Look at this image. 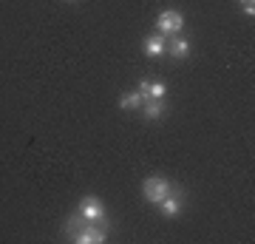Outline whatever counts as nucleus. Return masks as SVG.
<instances>
[{
	"instance_id": "1",
	"label": "nucleus",
	"mask_w": 255,
	"mask_h": 244,
	"mask_svg": "<svg viewBox=\"0 0 255 244\" xmlns=\"http://www.w3.org/2000/svg\"><path fill=\"white\" fill-rule=\"evenodd\" d=\"M65 233L71 236L77 244H102L105 239H108V230H105V225L85 222L80 213H74V216L65 222Z\"/></svg>"
},
{
	"instance_id": "2",
	"label": "nucleus",
	"mask_w": 255,
	"mask_h": 244,
	"mask_svg": "<svg viewBox=\"0 0 255 244\" xmlns=\"http://www.w3.org/2000/svg\"><path fill=\"white\" fill-rule=\"evenodd\" d=\"M77 213H80L85 222H94V225H108V210H105L102 199H97V196H82Z\"/></svg>"
},
{
	"instance_id": "3",
	"label": "nucleus",
	"mask_w": 255,
	"mask_h": 244,
	"mask_svg": "<svg viewBox=\"0 0 255 244\" xmlns=\"http://www.w3.org/2000/svg\"><path fill=\"white\" fill-rule=\"evenodd\" d=\"M170 190H173V185L164 179V176H147V179L142 182V193H145V199L150 202V205H159Z\"/></svg>"
},
{
	"instance_id": "4",
	"label": "nucleus",
	"mask_w": 255,
	"mask_h": 244,
	"mask_svg": "<svg viewBox=\"0 0 255 244\" xmlns=\"http://www.w3.org/2000/svg\"><path fill=\"white\" fill-rule=\"evenodd\" d=\"M156 28H159V34H164V37L182 34L184 14H182V11H176V9H164L162 14H159V20H156Z\"/></svg>"
},
{
	"instance_id": "5",
	"label": "nucleus",
	"mask_w": 255,
	"mask_h": 244,
	"mask_svg": "<svg viewBox=\"0 0 255 244\" xmlns=\"http://www.w3.org/2000/svg\"><path fill=\"white\" fill-rule=\"evenodd\" d=\"M156 208H159V213H162V216H167V219H176L179 216V213H182V196H179V193H176V190H170V193H167V196H164L162 202H159V205H156Z\"/></svg>"
},
{
	"instance_id": "6",
	"label": "nucleus",
	"mask_w": 255,
	"mask_h": 244,
	"mask_svg": "<svg viewBox=\"0 0 255 244\" xmlns=\"http://www.w3.org/2000/svg\"><path fill=\"white\" fill-rule=\"evenodd\" d=\"M139 94H142V100H164V94H167V85H164V82L142 80V82H139Z\"/></svg>"
},
{
	"instance_id": "7",
	"label": "nucleus",
	"mask_w": 255,
	"mask_h": 244,
	"mask_svg": "<svg viewBox=\"0 0 255 244\" xmlns=\"http://www.w3.org/2000/svg\"><path fill=\"white\" fill-rule=\"evenodd\" d=\"M142 51L147 57H162L167 54V43H164V34H150L145 37V43H142Z\"/></svg>"
},
{
	"instance_id": "8",
	"label": "nucleus",
	"mask_w": 255,
	"mask_h": 244,
	"mask_svg": "<svg viewBox=\"0 0 255 244\" xmlns=\"http://www.w3.org/2000/svg\"><path fill=\"white\" fill-rule=\"evenodd\" d=\"M142 117L150 119V122H156V119H162L164 114H167V105H164L162 100H142Z\"/></svg>"
},
{
	"instance_id": "9",
	"label": "nucleus",
	"mask_w": 255,
	"mask_h": 244,
	"mask_svg": "<svg viewBox=\"0 0 255 244\" xmlns=\"http://www.w3.org/2000/svg\"><path fill=\"white\" fill-rule=\"evenodd\" d=\"M167 54L173 57V60H184V57L190 54V43L184 40V37H170V43H167Z\"/></svg>"
},
{
	"instance_id": "10",
	"label": "nucleus",
	"mask_w": 255,
	"mask_h": 244,
	"mask_svg": "<svg viewBox=\"0 0 255 244\" xmlns=\"http://www.w3.org/2000/svg\"><path fill=\"white\" fill-rule=\"evenodd\" d=\"M139 105H142V94L139 91H128V94H122V100H119V108L122 111H136Z\"/></svg>"
},
{
	"instance_id": "11",
	"label": "nucleus",
	"mask_w": 255,
	"mask_h": 244,
	"mask_svg": "<svg viewBox=\"0 0 255 244\" xmlns=\"http://www.w3.org/2000/svg\"><path fill=\"white\" fill-rule=\"evenodd\" d=\"M238 6H241V11H244L247 17L255 14V0H238Z\"/></svg>"
}]
</instances>
